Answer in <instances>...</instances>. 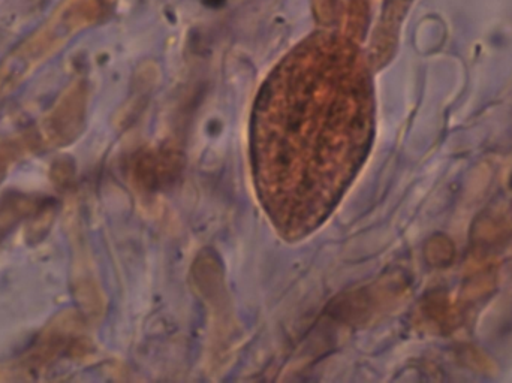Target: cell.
<instances>
[{"label": "cell", "instance_id": "1", "mask_svg": "<svg viewBox=\"0 0 512 383\" xmlns=\"http://www.w3.org/2000/svg\"><path fill=\"white\" fill-rule=\"evenodd\" d=\"M373 137L372 80L352 39L315 33L277 63L256 95L249 161L256 198L279 237L306 240L330 219Z\"/></svg>", "mask_w": 512, "mask_h": 383}]
</instances>
